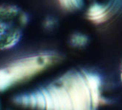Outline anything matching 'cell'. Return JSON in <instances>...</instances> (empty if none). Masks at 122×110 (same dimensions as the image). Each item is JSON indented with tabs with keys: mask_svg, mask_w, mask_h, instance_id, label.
Masks as SVG:
<instances>
[{
	"mask_svg": "<svg viewBox=\"0 0 122 110\" xmlns=\"http://www.w3.org/2000/svg\"><path fill=\"white\" fill-rule=\"evenodd\" d=\"M58 60L56 54L40 53L22 57L0 67V92H5L32 79Z\"/></svg>",
	"mask_w": 122,
	"mask_h": 110,
	"instance_id": "1",
	"label": "cell"
},
{
	"mask_svg": "<svg viewBox=\"0 0 122 110\" xmlns=\"http://www.w3.org/2000/svg\"><path fill=\"white\" fill-rule=\"evenodd\" d=\"M84 72L91 91L94 106L96 109H97L102 101V98L101 96V90H100L101 84H102L101 78L97 73H93L91 72H86V71Z\"/></svg>",
	"mask_w": 122,
	"mask_h": 110,
	"instance_id": "4",
	"label": "cell"
},
{
	"mask_svg": "<svg viewBox=\"0 0 122 110\" xmlns=\"http://www.w3.org/2000/svg\"><path fill=\"white\" fill-rule=\"evenodd\" d=\"M27 22V15L19 7H0V50L10 49L19 43L22 27Z\"/></svg>",
	"mask_w": 122,
	"mask_h": 110,
	"instance_id": "2",
	"label": "cell"
},
{
	"mask_svg": "<svg viewBox=\"0 0 122 110\" xmlns=\"http://www.w3.org/2000/svg\"><path fill=\"white\" fill-rule=\"evenodd\" d=\"M60 5L68 10H75L82 8L84 5V0H58Z\"/></svg>",
	"mask_w": 122,
	"mask_h": 110,
	"instance_id": "5",
	"label": "cell"
},
{
	"mask_svg": "<svg viewBox=\"0 0 122 110\" xmlns=\"http://www.w3.org/2000/svg\"><path fill=\"white\" fill-rule=\"evenodd\" d=\"M121 77H122V73H121ZM121 79H122V78H121Z\"/></svg>",
	"mask_w": 122,
	"mask_h": 110,
	"instance_id": "7",
	"label": "cell"
},
{
	"mask_svg": "<svg viewBox=\"0 0 122 110\" xmlns=\"http://www.w3.org/2000/svg\"><path fill=\"white\" fill-rule=\"evenodd\" d=\"M88 39L85 35H82L81 34H75L71 38V42L74 46H82L86 44Z\"/></svg>",
	"mask_w": 122,
	"mask_h": 110,
	"instance_id": "6",
	"label": "cell"
},
{
	"mask_svg": "<svg viewBox=\"0 0 122 110\" xmlns=\"http://www.w3.org/2000/svg\"><path fill=\"white\" fill-rule=\"evenodd\" d=\"M112 15L111 7L107 5L95 3L87 13V18L94 24H102L107 21Z\"/></svg>",
	"mask_w": 122,
	"mask_h": 110,
	"instance_id": "3",
	"label": "cell"
}]
</instances>
